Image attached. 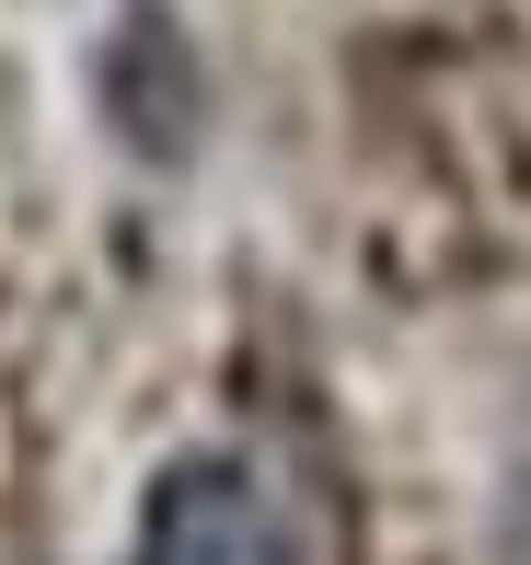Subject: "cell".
Here are the masks:
<instances>
[{"mask_svg": "<svg viewBox=\"0 0 531 565\" xmlns=\"http://www.w3.org/2000/svg\"><path fill=\"white\" fill-rule=\"evenodd\" d=\"M139 565H289V520H277L255 461L197 450V461H173V473L150 484Z\"/></svg>", "mask_w": 531, "mask_h": 565, "instance_id": "cell-1", "label": "cell"}, {"mask_svg": "<svg viewBox=\"0 0 531 565\" xmlns=\"http://www.w3.org/2000/svg\"><path fill=\"white\" fill-rule=\"evenodd\" d=\"M105 105H116V127H128L150 162L185 150V127H197V58H185V35L162 23V0H128V23H116V46H105Z\"/></svg>", "mask_w": 531, "mask_h": 565, "instance_id": "cell-2", "label": "cell"}]
</instances>
